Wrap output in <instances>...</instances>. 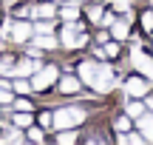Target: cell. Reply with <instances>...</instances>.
<instances>
[{
  "label": "cell",
  "instance_id": "obj_28",
  "mask_svg": "<svg viewBox=\"0 0 153 145\" xmlns=\"http://www.w3.org/2000/svg\"><path fill=\"white\" fill-rule=\"evenodd\" d=\"M14 105H17V111H28V108H31L28 100H14Z\"/></svg>",
  "mask_w": 153,
  "mask_h": 145
},
{
  "label": "cell",
  "instance_id": "obj_29",
  "mask_svg": "<svg viewBox=\"0 0 153 145\" xmlns=\"http://www.w3.org/2000/svg\"><path fill=\"white\" fill-rule=\"evenodd\" d=\"M128 142H131V145H142V142H145V137H139V134H131V137H128Z\"/></svg>",
  "mask_w": 153,
  "mask_h": 145
},
{
  "label": "cell",
  "instance_id": "obj_20",
  "mask_svg": "<svg viewBox=\"0 0 153 145\" xmlns=\"http://www.w3.org/2000/svg\"><path fill=\"white\" fill-rule=\"evenodd\" d=\"M14 88L20 91V94H26V91L31 88V83H26V80H14Z\"/></svg>",
  "mask_w": 153,
  "mask_h": 145
},
{
  "label": "cell",
  "instance_id": "obj_30",
  "mask_svg": "<svg viewBox=\"0 0 153 145\" xmlns=\"http://www.w3.org/2000/svg\"><path fill=\"white\" fill-rule=\"evenodd\" d=\"M99 54H105V57H116V46H114V43H111V46H108V49H105V51H99Z\"/></svg>",
  "mask_w": 153,
  "mask_h": 145
},
{
  "label": "cell",
  "instance_id": "obj_7",
  "mask_svg": "<svg viewBox=\"0 0 153 145\" xmlns=\"http://www.w3.org/2000/svg\"><path fill=\"white\" fill-rule=\"evenodd\" d=\"M139 128H142V137L153 142V114H142L139 117Z\"/></svg>",
  "mask_w": 153,
  "mask_h": 145
},
{
  "label": "cell",
  "instance_id": "obj_9",
  "mask_svg": "<svg viewBox=\"0 0 153 145\" xmlns=\"http://www.w3.org/2000/svg\"><path fill=\"white\" fill-rule=\"evenodd\" d=\"M37 68H40V60H23L20 66L14 68V74H20V77H23V74H31V71H37Z\"/></svg>",
  "mask_w": 153,
  "mask_h": 145
},
{
  "label": "cell",
  "instance_id": "obj_31",
  "mask_svg": "<svg viewBox=\"0 0 153 145\" xmlns=\"http://www.w3.org/2000/svg\"><path fill=\"white\" fill-rule=\"evenodd\" d=\"M40 123H43V125H54V117H51V114H43V117H40Z\"/></svg>",
  "mask_w": 153,
  "mask_h": 145
},
{
  "label": "cell",
  "instance_id": "obj_12",
  "mask_svg": "<svg viewBox=\"0 0 153 145\" xmlns=\"http://www.w3.org/2000/svg\"><path fill=\"white\" fill-rule=\"evenodd\" d=\"M60 14H62V20H74V17L79 14V6H76V3H65L60 9Z\"/></svg>",
  "mask_w": 153,
  "mask_h": 145
},
{
  "label": "cell",
  "instance_id": "obj_2",
  "mask_svg": "<svg viewBox=\"0 0 153 145\" xmlns=\"http://www.w3.org/2000/svg\"><path fill=\"white\" fill-rule=\"evenodd\" d=\"M114 83H116V80H114V71H111V68H97L88 85H94L97 91H111Z\"/></svg>",
  "mask_w": 153,
  "mask_h": 145
},
{
  "label": "cell",
  "instance_id": "obj_26",
  "mask_svg": "<svg viewBox=\"0 0 153 145\" xmlns=\"http://www.w3.org/2000/svg\"><path fill=\"white\" fill-rule=\"evenodd\" d=\"M142 23H145V28H148V31H153V14H150V11L142 17Z\"/></svg>",
  "mask_w": 153,
  "mask_h": 145
},
{
  "label": "cell",
  "instance_id": "obj_16",
  "mask_svg": "<svg viewBox=\"0 0 153 145\" xmlns=\"http://www.w3.org/2000/svg\"><path fill=\"white\" fill-rule=\"evenodd\" d=\"M34 31H37V34H51V23H48V17H43V23H37V26H34Z\"/></svg>",
  "mask_w": 153,
  "mask_h": 145
},
{
  "label": "cell",
  "instance_id": "obj_1",
  "mask_svg": "<svg viewBox=\"0 0 153 145\" xmlns=\"http://www.w3.org/2000/svg\"><path fill=\"white\" fill-rule=\"evenodd\" d=\"M82 120H85V111H79V108H60V111L54 114V125L57 128H74Z\"/></svg>",
  "mask_w": 153,
  "mask_h": 145
},
{
  "label": "cell",
  "instance_id": "obj_22",
  "mask_svg": "<svg viewBox=\"0 0 153 145\" xmlns=\"http://www.w3.org/2000/svg\"><path fill=\"white\" fill-rule=\"evenodd\" d=\"M114 9L116 11H128V9H131V3H128V0H114Z\"/></svg>",
  "mask_w": 153,
  "mask_h": 145
},
{
  "label": "cell",
  "instance_id": "obj_10",
  "mask_svg": "<svg viewBox=\"0 0 153 145\" xmlns=\"http://www.w3.org/2000/svg\"><path fill=\"white\" fill-rule=\"evenodd\" d=\"M76 88H79V80L76 77H62L60 80V91H65V94H74Z\"/></svg>",
  "mask_w": 153,
  "mask_h": 145
},
{
  "label": "cell",
  "instance_id": "obj_33",
  "mask_svg": "<svg viewBox=\"0 0 153 145\" xmlns=\"http://www.w3.org/2000/svg\"><path fill=\"white\" fill-rule=\"evenodd\" d=\"M148 105H150V108H153V97H150V100H148Z\"/></svg>",
  "mask_w": 153,
  "mask_h": 145
},
{
  "label": "cell",
  "instance_id": "obj_6",
  "mask_svg": "<svg viewBox=\"0 0 153 145\" xmlns=\"http://www.w3.org/2000/svg\"><path fill=\"white\" fill-rule=\"evenodd\" d=\"M131 60H133V66H136L139 71L145 74V77H150V80H153V60H150V57H145L142 51H133Z\"/></svg>",
  "mask_w": 153,
  "mask_h": 145
},
{
  "label": "cell",
  "instance_id": "obj_14",
  "mask_svg": "<svg viewBox=\"0 0 153 145\" xmlns=\"http://www.w3.org/2000/svg\"><path fill=\"white\" fill-rule=\"evenodd\" d=\"M94 71H97V66H94V63H82V66H79V77L85 80V83H91Z\"/></svg>",
  "mask_w": 153,
  "mask_h": 145
},
{
  "label": "cell",
  "instance_id": "obj_25",
  "mask_svg": "<svg viewBox=\"0 0 153 145\" xmlns=\"http://www.w3.org/2000/svg\"><path fill=\"white\" fill-rule=\"evenodd\" d=\"M116 128H119V131H128V128H131V123H128V117H119V120H116Z\"/></svg>",
  "mask_w": 153,
  "mask_h": 145
},
{
  "label": "cell",
  "instance_id": "obj_11",
  "mask_svg": "<svg viewBox=\"0 0 153 145\" xmlns=\"http://www.w3.org/2000/svg\"><path fill=\"white\" fill-rule=\"evenodd\" d=\"M31 14H34V17H40V20H43V17H54V6H51V3L34 6V9H31Z\"/></svg>",
  "mask_w": 153,
  "mask_h": 145
},
{
  "label": "cell",
  "instance_id": "obj_17",
  "mask_svg": "<svg viewBox=\"0 0 153 145\" xmlns=\"http://www.w3.org/2000/svg\"><path fill=\"white\" fill-rule=\"evenodd\" d=\"M145 114V108L139 105V102H131V105H128V117H142Z\"/></svg>",
  "mask_w": 153,
  "mask_h": 145
},
{
  "label": "cell",
  "instance_id": "obj_18",
  "mask_svg": "<svg viewBox=\"0 0 153 145\" xmlns=\"http://www.w3.org/2000/svg\"><path fill=\"white\" fill-rule=\"evenodd\" d=\"M28 123H31V117H28L26 111H23V114H17V117H14V125H20V128H26Z\"/></svg>",
  "mask_w": 153,
  "mask_h": 145
},
{
  "label": "cell",
  "instance_id": "obj_15",
  "mask_svg": "<svg viewBox=\"0 0 153 145\" xmlns=\"http://www.w3.org/2000/svg\"><path fill=\"white\" fill-rule=\"evenodd\" d=\"M114 37L116 40H125L128 37V23H114Z\"/></svg>",
  "mask_w": 153,
  "mask_h": 145
},
{
  "label": "cell",
  "instance_id": "obj_21",
  "mask_svg": "<svg viewBox=\"0 0 153 145\" xmlns=\"http://www.w3.org/2000/svg\"><path fill=\"white\" fill-rule=\"evenodd\" d=\"M74 140H76L74 131H65V134H60V142H62V145H68V142H74Z\"/></svg>",
  "mask_w": 153,
  "mask_h": 145
},
{
  "label": "cell",
  "instance_id": "obj_8",
  "mask_svg": "<svg viewBox=\"0 0 153 145\" xmlns=\"http://www.w3.org/2000/svg\"><path fill=\"white\" fill-rule=\"evenodd\" d=\"M125 91H128V94H133V97H142L145 91H148V85H145V80H136V77H133V80H128Z\"/></svg>",
  "mask_w": 153,
  "mask_h": 145
},
{
  "label": "cell",
  "instance_id": "obj_4",
  "mask_svg": "<svg viewBox=\"0 0 153 145\" xmlns=\"http://www.w3.org/2000/svg\"><path fill=\"white\" fill-rule=\"evenodd\" d=\"M54 80H57V68H54V66H48V68H43V71H40L37 77L31 80V88H37V91H45L51 83H54Z\"/></svg>",
  "mask_w": 153,
  "mask_h": 145
},
{
  "label": "cell",
  "instance_id": "obj_13",
  "mask_svg": "<svg viewBox=\"0 0 153 145\" xmlns=\"http://www.w3.org/2000/svg\"><path fill=\"white\" fill-rule=\"evenodd\" d=\"M34 40H37V46H40V49H54V46H57V40L51 37V34H37Z\"/></svg>",
  "mask_w": 153,
  "mask_h": 145
},
{
  "label": "cell",
  "instance_id": "obj_32",
  "mask_svg": "<svg viewBox=\"0 0 153 145\" xmlns=\"http://www.w3.org/2000/svg\"><path fill=\"white\" fill-rule=\"evenodd\" d=\"M88 17H91V20H97V23H99V17H102V11H99V9H91V11H88Z\"/></svg>",
  "mask_w": 153,
  "mask_h": 145
},
{
  "label": "cell",
  "instance_id": "obj_3",
  "mask_svg": "<svg viewBox=\"0 0 153 145\" xmlns=\"http://www.w3.org/2000/svg\"><path fill=\"white\" fill-rule=\"evenodd\" d=\"M60 40H62V46H68V49H74V46H85V34H82L76 26H71V20H68V26L62 28Z\"/></svg>",
  "mask_w": 153,
  "mask_h": 145
},
{
  "label": "cell",
  "instance_id": "obj_24",
  "mask_svg": "<svg viewBox=\"0 0 153 145\" xmlns=\"http://www.w3.org/2000/svg\"><path fill=\"white\" fill-rule=\"evenodd\" d=\"M0 71H6V74H11V71H14V66H11V60H0Z\"/></svg>",
  "mask_w": 153,
  "mask_h": 145
},
{
  "label": "cell",
  "instance_id": "obj_23",
  "mask_svg": "<svg viewBox=\"0 0 153 145\" xmlns=\"http://www.w3.org/2000/svg\"><path fill=\"white\" fill-rule=\"evenodd\" d=\"M20 140H23V137L17 134V131H9V134L3 137V142H20Z\"/></svg>",
  "mask_w": 153,
  "mask_h": 145
},
{
  "label": "cell",
  "instance_id": "obj_5",
  "mask_svg": "<svg viewBox=\"0 0 153 145\" xmlns=\"http://www.w3.org/2000/svg\"><path fill=\"white\" fill-rule=\"evenodd\" d=\"M34 31V26H28V23H14V26H6V34H9L14 43H23V40H28Z\"/></svg>",
  "mask_w": 153,
  "mask_h": 145
},
{
  "label": "cell",
  "instance_id": "obj_27",
  "mask_svg": "<svg viewBox=\"0 0 153 145\" xmlns=\"http://www.w3.org/2000/svg\"><path fill=\"white\" fill-rule=\"evenodd\" d=\"M28 137H31L34 142H43V131H37V128H31V131H28Z\"/></svg>",
  "mask_w": 153,
  "mask_h": 145
},
{
  "label": "cell",
  "instance_id": "obj_19",
  "mask_svg": "<svg viewBox=\"0 0 153 145\" xmlns=\"http://www.w3.org/2000/svg\"><path fill=\"white\" fill-rule=\"evenodd\" d=\"M0 102H11V94H9V85L0 83Z\"/></svg>",
  "mask_w": 153,
  "mask_h": 145
}]
</instances>
